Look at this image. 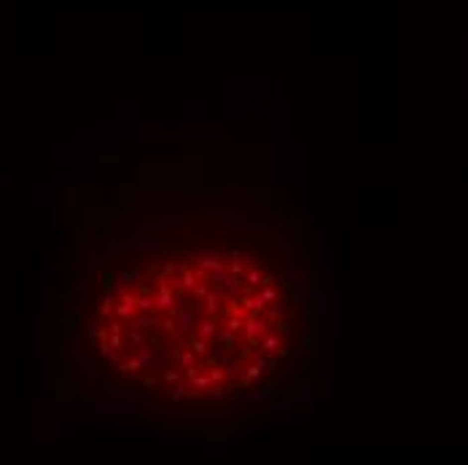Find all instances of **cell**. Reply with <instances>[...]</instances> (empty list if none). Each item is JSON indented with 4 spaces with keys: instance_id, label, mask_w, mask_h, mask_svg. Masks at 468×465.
Wrapping results in <instances>:
<instances>
[{
    "instance_id": "cell-29",
    "label": "cell",
    "mask_w": 468,
    "mask_h": 465,
    "mask_svg": "<svg viewBox=\"0 0 468 465\" xmlns=\"http://www.w3.org/2000/svg\"><path fill=\"white\" fill-rule=\"evenodd\" d=\"M175 325H178L175 320H164V325H162V328L167 331V334H173V331H175Z\"/></svg>"
},
{
    "instance_id": "cell-11",
    "label": "cell",
    "mask_w": 468,
    "mask_h": 465,
    "mask_svg": "<svg viewBox=\"0 0 468 465\" xmlns=\"http://www.w3.org/2000/svg\"><path fill=\"white\" fill-rule=\"evenodd\" d=\"M135 309H140V312H151V309H154V298H151L148 293H137V298H135Z\"/></svg>"
},
{
    "instance_id": "cell-28",
    "label": "cell",
    "mask_w": 468,
    "mask_h": 465,
    "mask_svg": "<svg viewBox=\"0 0 468 465\" xmlns=\"http://www.w3.org/2000/svg\"><path fill=\"white\" fill-rule=\"evenodd\" d=\"M110 280H113V272H105V277H102V288H105V290H108L110 285H113Z\"/></svg>"
},
{
    "instance_id": "cell-15",
    "label": "cell",
    "mask_w": 468,
    "mask_h": 465,
    "mask_svg": "<svg viewBox=\"0 0 468 465\" xmlns=\"http://www.w3.org/2000/svg\"><path fill=\"white\" fill-rule=\"evenodd\" d=\"M278 290H275L272 288V285H264V288H261V301L264 304H275V301H278Z\"/></svg>"
},
{
    "instance_id": "cell-19",
    "label": "cell",
    "mask_w": 468,
    "mask_h": 465,
    "mask_svg": "<svg viewBox=\"0 0 468 465\" xmlns=\"http://www.w3.org/2000/svg\"><path fill=\"white\" fill-rule=\"evenodd\" d=\"M242 323H245V320H242V315H229L226 328H229V331H234V334H237V331L242 328Z\"/></svg>"
},
{
    "instance_id": "cell-3",
    "label": "cell",
    "mask_w": 468,
    "mask_h": 465,
    "mask_svg": "<svg viewBox=\"0 0 468 465\" xmlns=\"http://www.w3.org/2000/svg\"><path fill=\"white\" fill-rule=\"evenodd\" d=\"M181 272H183V275L178 277V280H173V282H175V290H178V293H183V290H194V285L199 282L196 272H191V269H186V267H183Z\"/></svg>"
},
{
    "instance_id": "cell-22",
    "label": "cell",
    "mask_w": 468,
    "mask_h": 465,
    "mask_svg": "<svg viewBox=\"0 0 468 465\" xmlns=\"http://www.w3.org/2000/svg\"><path fill=\"white\" fill-rule=\"evenodd\" d=\"M267 320H269V323H280V320H282L280 307H269V309H267Z\"/></svg>"
},
{
    "instance_id": "cell-30",
    "label": "cell",
    "mask_w": 468,
    "mask_h": 465,
    "mask_svg": "<svg viewBox=\"0 0 468 465\" xmlns=\"http://www.w3.org/2000/svg\"><path fill=\"white\" fill-rule=\"evenodd\" d=\"M151 344H154V350H162V339H159V336L151 339Z\"/></svg>"
},
{
    "instance_id": "cell-17",
    "label": "cell",
    "mask_w": 468,
    "mask_h": 465,
    "mask_svg": "<svg viewBox=\"0 0 468 465\" xmlns=\"http://www.w3.org/2000/svg\"><path fill=\"white\" fill-rule=\"evenodd\" d=\"M210 379H213V384H218V382H223L226 379V371H223V366H210Z\"/></svg>"
},
{
    "instance_id": "cell-8",
    "label": "cell",
    "mask_w": 468,
    "mask_h": 465,
    "mask_svg": "<svg viewBox=\"0 0 468 465\" xmlns=\"http://www.w3.org/2000/svg\"><path fill=\"white\" fill-rule=\"evenodd\" d=\"M188 347L194 350L196 355H207V350H210L207 347V339H202V336H196V334L188 336Z\"/></svg>"
},
{
    "instance_id": "cell-1",
    "label": "cell",
    "mask_w": 468,
    "mask_h": 465,
    "mask_svg": "<svg viewBox=\"0 0 468 465\" xmlns=\"http://www.w3.org/2000/svg\"><path fill=\"white\" fill-rule=\"evenodd\" d=\"M242 325H245V336H248V342H250V344H259V336H264V334L269 331L267 320H261L259 315H248Z\"/></svg>"
},
{
    "instance_id": "cell-25",
    "label": "cell",
    "mask_w": 468,
    "mask_h": 465,
    "mask_svg": "<svg viewBox=\"0 0 468 465\" xmlns=\"http://www.w3.org/2000/svg\"><path fill=\"white\" fill-rule=\"evenodd\" d=\"M210 390H213V393H210V395H213L215 401H223V398H226V390H223V387H215V384H213V387H210Z\"/></svg>"
},
{
    "instance_id": "cell-21",
    "label": "cell",
    "mask_w": 468,
    "mask_h": 465,
    "mask_svg": "<svg viewBox=\"0 0 468 465\" xmlns=\"http://www.w3.org/2000/svg\"><path fill=\"white\" fill-rule=\"evenodd\" d=\"M162 379H164V384H175L178 379H181V371H178V369H170V371H164Z\"/></svg>"
},
{
    "instance_id": "cell-13",
    "label": "cell",
    "mask_w": 468,
    "mask_h": 465,
    "mask_svg": "<svg viewBox=\"0 0 468 465\" xmlns=\"http://www.w3.org/2000/svg\"><path fill=\"white\" fill-rule=\"evenodd\" d=\"M191 384H194V387L196 390H210V387H213V379H210V374H194V376H191Z\"/></svg>"
},
{
    "instance_id": "cell-2",
    "label": "cell",
    "mask_w": 468,
    "mask_h": 465,
    "mask_svg": "<svg viewBox=\"0 0 468 465\" xmlns=\"http://www.w3.org/2000/svg\"><path fill=\"white\" fill-rule=\"evenodd\" d=\"M175 304V290L170 288L167 282H162L159 285V293H156V298H154V307L156 309H170Z\"/></svg>"
},
{
    "instance_id": "cell-14",
    "label": "cell",
    "mask_w": 468,
    "mask_h": 465,
    "mask_svg": "<svg viewBox=\"0 0 468 465\" xmlns=\"http://www.w3.org/2000/svg\"><path fill=\"white\" fill-rule=\"evenodd\" d=\"M129 323H132V328H140V331H146V328H151V315H148V312H143V315H135Z\"/></svg>"
},
{
    "instance_id": "cell-4",
    "label": "cell",
    "mask_w": 468,
    "mask_h": 465,
    "mask_svg": "<svg viewBox=\"0 0 468 465\" xmlns=\"http://www.w3.org/2000/svg\"><path fill=\"white\" fill-rule=\"evenodd\" d=\"M261 374H264V361H261V358H256V363H250V366L245 369V374H242L240 387H248V384H250V382H256Z\"/></svg>"
},
{
    "instance_id": "cell-16",
    "label": "cell",
    "mask_w": 468,
    "mask_h": 465,
    "mask_svg": "<svg viewBox=\"0 0 468 465\" xmlns=\"http://www.w3.org/2000/svg\"><path fill=\"white\" fill-rule=\"evenodd\" d=\"M129 344H132V347H137V350L146 347V336H143V331H140V328H135V331L129 334Z\"/></svg>"
},
{
    "instance_id": "cell-27",
    "label": "cell",
    "mask_w": 468,
    "mask_h": 465,
    "mask_svg": "<svg viewBox=\"0 0 468 465\" xmlns=\"http://www.w3.org/2000/svg\"><path fill=\"white\" fill-rule=\"evenodd\" d=\"M140 382L146 384V387H154V384H156V376H154V374H146V376L140 374Z\"/></svg>"
},
{
    "instance_id": "cell-26",
    "label": "cell",
    "mask_w": 468,
    "mask_h": 465,
    "mask_svg": "<svg viewBox=\"0 0 468 465\" xmlns=\"http://www.w3.org/2000/svg\"><path fill=\"white\" fill-rule=\"evenodd\" d=\"M108 334H121V320H110L108 323Z\"/></svg>"
},
{
    "instance_id": "cell-10",
    "label": "cell",
    "mask_w": 468,
    "mask_h": 465,
    "mask_svg": "<svg viewBox=\"0 0 468 465\" xmlns=\"http://www.w3.org/2000/svg\"><path fill=\"white\" fill-rule=\"evenodd\" d=\"M175 361H178V366H194L196 353L194 350H181V353H175Z\"/></svg>"
},
{
    "instance_id": "cell-12",
    "label": "cell",
    "mask_w": 468,
    "mask_h": 465,
    "mask_svg": "<svg viewBox=\"0 0 468 465\" xmlns=\"http://www.w3.org/2000/svg\"><path fill=\"white\" fill-rule=\"evenodd\" d=\"M199 269H202V272H215V269H223V264H221L215 256H205V258L199 261Z\"/></svg>"
},
{
    "instance_id": "cell-9",
    "label": "cell",
    "mask_w": 468,
    "mask_h": 465,
    "mask_svg": "<svg viewBox=\"0 0 468 465\" xmlns=\"http://www.w3.org/2000/svg\"><path fill=\"white\" fill-rule=\"evenodd\" d=\"M178 323H181L186 331H191L196 325V315L191 309H181V312H178Z\"/></svg>"
},
{
    "instance_id": "cell-24",
    "label": "cell",
    "mask_w": 468,
    "mask_h": 465,
    "mask_svg": "<svg viewBox=\"0 0 468 465\" xmlns=\"http://www.w3.org/2000/svg\"><path fill=\"white\" fill-rule=\"evenodd\" d=\"M186 384H175V387H173V395H170V398H173V401H183V398H186Z\"/></svg>"
},
{
    "instance_id": "cell-6",
    "label": "cell",
    "mask_w": 468,
    "mask_h": 465,
    "mask_svg": "<svg viewBox=\"0 0 468 465\" xmlns=\"http://www.w3.org/2000/svg\"><path fill=\"white\" fill-rule=\"evenodd\" d=\"M215 331H218V320L215 317H205V320L196 323V336H202V339H213Z\"/></svg>"
},
{
    "instance_id": "cell-5",
    "label": "cell",
    "mask_w": 468,
    "mask_h": 465,
    "mask_svg": "<svg viewBox=\"0 0 468 465\" xmlns=\"http://www.w3.org/2000/svg\"><path fill=\"white\" fill-rule=\"evenodd\" d=\"M259 347L264 350V353H278V350L282 347V339H280V334H264L261 339H259Z\"/></svg>"
},
{
    "instance_id": "cell-7",
    "label": "cell",
    "mask_w": 468,
    "mask_h": 465,
    "mask_svg": "<svg viewBox=\"0 0 468 465\" xmlns=\"http://www.w3.org/2000/svg\"><path fill=\"white\" fill-rule=\"evenodd\" d=\"M205 317H218V293L207 290L205 296Z\"/></svg>"
},
{
    "instance_id": "cell-23",
    "label": "cell",
    "mask_w": 468,
    "mask_h": 465,
    "mask_svg": "<svg viewBox=\"0 0 468 465\" xmlns=\"http://www.w3.org/2000/svg\"><path fill=\"white\" fill-rule=\"evenodd\" d=\"M245 280H248V285H261V272L259 269H248V277H245Z\"/></svg>"
},
{
    "instance_id": "cell-20",
    "label": "cell",
    "mask_w": 468,
    "mask_h": 465,
    "mask_svg": "<svg viewBox=\"0 0 468 465\" xmlns=\"http://www.w3.org/2000/svg\"><path fill=\"white\" fill-rule=\"evenodd\" d=\"M105 342H108V347H113V350H121V344H124V336H121V334H108V336H105Z\"/></svg>"
},
{
    "instance_id": "cell-18",
    "label": "cell",
    "mask_w": 468,
    "mask_h": 465,
    "mask_svg": "<svg viewBox=\"0 0 468 465\" xmlns=\"http://www.w3.org/2000/svg\"><path fill=\"white\" fill-rule=\"evenodd\" d=\"M229 275L240 277L242 275V261H240V250H234L232 253V269H229Z\"/></svg>"
}]
</instances>
